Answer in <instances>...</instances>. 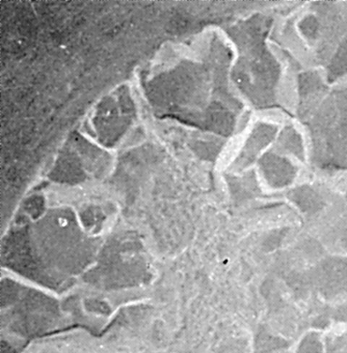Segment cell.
I'll use <instances>...</instances> for the list:
<instances>
[{"mask_svg": "<svg viewBox=\"0 0 347 353\" xmlns=\"http://www.w3.org/2000/svg\"><path fill=\"white\" fill-rule=\"evenodd\" d=\"M1 346L2 353H17V350L12 348V347L7 341H4L3 340Z\"/></svg>", "mask_w": 347, "mask_h": 353, "instance_id": "cell-12", "label": "cell"}, {"mask_svg": "<svg viewBox=\"0 0 347 353\" xmlns=\"http://www.w3.org/2000/svg\"><path fill=\"white\" fill-rule=\"evenodd\" d=\"M325 70L332 90L347 88V34Z\"/></svg>", "mask_w": 347, "mask_h": 353, "instance_id": "cell-6", "label": "cell"}, {"mask_svg": "<svg viewBox=\"0 0 347 353\" xmlns=\"http://www.w3.org/2000/svg\"><path fill=\"white\" fill-rule=\"evenodd\" d=\"M85 305L90 311L96 313L108 314L110 312V308L107 303L99 300L92 299L87 301Z\"/></svg>", "mask_w": 347, "mask_h": 353, "instance_id": "cell-11", "label": "cell"}, {"mask_svg": "<svg viewBox=\"0 0 347 353\" xmlns=\"http://www.w3.org/2000/svg\"><path fill=\"white\" fill-rule=\"evenodd\" d=\"M326 353H347V323H333L324 331Z\"/></svg>", "mask_w": 347, "mask_h": 353, "instance_id": "cell-8", "label": "cell"}, {"mask_svg": "<svg viewBox=\"0 0 347 353\" xmlns=\"http://www.w3.org/2000/svg\"><path fill=\"white\" fill-rule=\"evenodd\" d=\"M283 23L284 51L301 70L326 69L347 34V2L295 3Z\"/></svg>", "mask_w": 347, "mask_h": 353, "instance_id": "cell-2", "label": "cell"}, {"mask_svg": "<svg viewBox=\"0 0 347 353\" xmlns=\"http://www.w3.org/2000/svg\"><path fill=\"white\" fill-rule=\"evenodd\" d=\"M294 353H326L324 331L309 329L304 332Z\"/></svg>", "mask_w": 347, "mask_h": 353, "instance_id": "cell-9", "label": "cell"}, {"mask_svg": "<svg viewBox=\"0 0 347 353\" xmlns=\"http://www.w3.org/2000/svg\"><path fill=\"white\" fill-rule=\"evenodd\" d=\"M2 325L32 338L53 329L61 319L59 303L36 290L5 279L1 284Z\"/></svg>", "mask_w": 347, "mask_h": 353, "instance_id": "cell-4", "label": "cell"}, {"mask_svg": "<svg viewBox=\"0 0 347 353\" xmlns=\"http://www.w3.org/2000/svg\"><path fill=\"white\" fill-rule=\"evenodd\" d=\"M45 197L36 194L27 198L21 207L20 219L36 220L47 212Z\"/></svg>", "mask_w": 347, "mask_h": 353, "instance_id": "cell-10", "label": "cell"}, {"mask_svg": "<svg viewBox=\"0 0 347 353\" xmlns=\"http://www.w3.org/2000/svg\"><path fill=\"white\" fill-rule=\"evenodd\" d=\"M108 214V210L103 205H91L82 210L78 216L83 229L96 236L103 230Z\"/></svg>", "mask_w": 347, "mask_h": 353, "instance_id": "cell-7", "label": "cell"}, {"mask_svg": "<svg viewBox=\"0 0 347 353\" xmlns=\"http://www.w3.org/2000/svg\"><path fill=\"white\" fill-rule=\"evenodd\" d=\"M151 277L144 246L134 232L113 235L101 245L85 283L103 290H118L146 283Z\"/></svg>", "mask_w": 347, "mask_h": 353, "instance_id": "cell-3", "label": "cell"}, {"mask_svg": "<svg viewBox=\"0 0 347 353\" xmlns=\"http://www.w3.org/2000/svg\"><path fill=\"white\" fill-rule=\"evenodd\" d=\"M259 168L269 185L282 188L291 185L297 172L291 158L272 150L259 161Z\"/></svg>", "mask_w": 347, "mask_h": 353, "instance_id": "cell-5", "label": "cell"}, {"mask_svg": "<svg viewBox=\"0 0 347 353\" xmlns=\"http://www.w3.org/2000/svg\"><path fill=\"white\" fill-rule=\"evenodd\" d=\"M101 245L74 211L56 208L36 220L19 219L3 239L1 260L7 269L60 292L92 267Z\"/></svg>", "mask_w": 347, "mask_h": 353, "instance_id": "cell-1", "label": "cell"}]
</instances>
